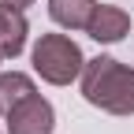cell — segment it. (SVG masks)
<instances>
[{"mask_svg":"<svg viewBox=\"0 0 134 134\" xmlns=\"http://www.w3.org/2000/svg\"><path fill=\"white\" fill-rule=\"evenodd\" d=\"M97 0H48V15L63 30H86Z\"/></svg>","mask_w":134,"mask_h":134,"instance_id":"8992f818","label":"cell"},{"mask_svg":"<svg viewBox=\"0 0 134 134\" xmlns=\"http://www.w3.org/2000/svg\"><path fill=\"white\" fill-rule=\"evenodd\" d=\"M4 115H8V134H52L56 130V108L41 93L26 97L23 104H15Z\"/></svg>","mask_w":134,"mask_h":134,"instance_id":"3957f363","label":"cell"},{"mask_svg":"<svg viewBox=\"0 0 134 134\" xmlns=\"http://www.w3.org/2000/svg\"><path fill=\"white\" fill-rule=\"evenodd\" d=\"M0 112H4V108H0Z\"/></svg>","mask_w":134,"mask_h":134,"instance_id":"9c48e42d","label":"cell"},{"mask_svg":"<svg viewBox=\"0 0 134 134\" xmlns=\"http://www.w3.org/2000/svg\"><path fill=\"white\" fill-rule=\"evenodd\" d=\"M0 4H8V8H19V11H26L34 0H0Z\"/></svg>","mask_w":134,"mask_h":134,"instance_id":"ba28073f","label":"cell"},{"mask_svg":"<svg viewBox=\"0 0 134 134\" xmlns=\"http://www.w3.org/2000/svg\"><path fill=\"white\" fill-rule=\"evenodd\" d=\"M26 37H30V23L19 8H8L0 4V56L4 60H15L26 48Z\"/></svg>","mask_w":134,"mask_h":134,"instance_id":"5b68a950","label":"cell"},{"mask_svg":"<svg viewBox=\"0 0 134 134\" xmlns=\"http://www.w3.org/2000/svg\"><path fill=\"white\" fill-rule=\"evenodd\" d=\"M30 60H34V71L41 75V82H48V86H71L75 78H82V67H86L82 48L67 34H41L34 41Z\"/></svg>","mask_w":134,"mask_h":134,"instance_id":"7a4b0ae2","label":"cell"},{"mask_svg":"<svg viewBox=\"0 0 134 134\" xmlns=\"http://www.w3.org/2000/svg\"><path fill=\"white\" fill-rule=\"evenodd\" d=\"M0 60H4V56H0Z\"/></svg>","mask_w":134,"mask_h":134,"instance_id":"30bf717a","label":"cell"},{"mask_svg":"<svg viewBox=\"0 0 134 134\" xmlns=\"http://www.w3.org/2000/svg\"><path fill=\"white\" fill-rule=\"evenodd\" d=\"M86 34L100 45H115L130 34V15L123 8H115V4H97L90 23H86Z\"/></svg>","mask_w":134,"mask_h":134,"instance_id":"277c9868","label":"cell"},{"mask_svg":"<svg viewBox=\"0 0 134 134\" xmlns=\"http://www.w3.org/2000/svg\"><path fill=\"white\" fill-rule=\"evenodd\" d=\"M34 93H37V86H34L30 75H23V71H4L0 75V108L4 112H11L15 104H23Z\"/></svg>","mask_w":134,"mask_h":134,"instance_id":"52a82bcc","label":"cell"},{"mask_svg":"<svg viewBox=\"0 0 134 134\" xmlns=\"http://www.w3.org/2000/svg\"><path fill=\"white\" fill-rule=\"evenodd\" d=\"M82 97L108 115H134V67L115 56H93L82 67Z\"/></svg>","mask_w":134,"mask_h":134,"instance_id":"6da1fadb","label":"cell"}]
</instances>
